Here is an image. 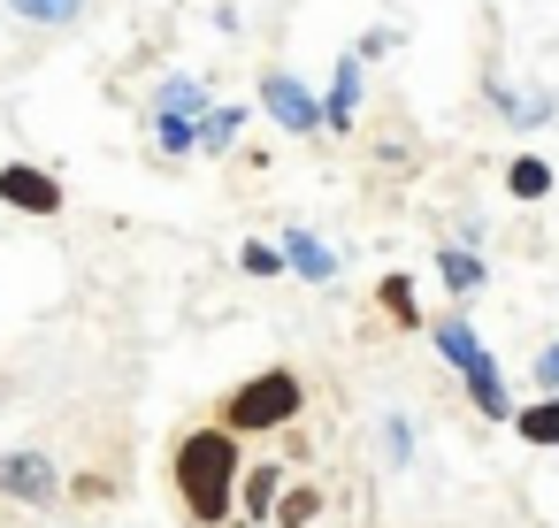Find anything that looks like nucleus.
<instances>
[{"label": "nucleus", "instance_id": "obj_13", "mask_svg": "<svg viewBox=\"0 0 559 528\" xmlns=\"http://www.w3.org/2000/svg\"><path fill=\"white\" fill-rule=\"evenodd\" d=\"M238 139H246V100H215L200 116V154H238Z\"/></svg>", "mask_w": 559, "mask_h": 528}, {"label": "nucleus", "instance_id": "obj_14", "mask_svg": "<svg viewBox=\"0 0 559 528\" xmlns=\"http://www.w3.org/2000/svg\"><path fill=\"white\" fill-rule=\"evenodd\" d=\"M437 284H444L452 299H475V291L490 284V268H483V253H467V245H444V253H437Z\"/></svg>", "mask_w": 559, "mask_h": 528}, {"label": "nucleus", "instance_id": "obj_7", "mask_svg": "<svg viewBox=\"0 0 559 528\" xmlns=\"http://www.w3.org/2000/svg\"><path fill=\"white\" fill-rule=\"evenodd\" d=\"M207 108H215V85L192 77V70H169V77L154 85V100H146V123H154V116H185V123H200Z\"/></svg>", "mask_w": 559, "mask_h": 528}, {"label": "nucleus", "instance_id": "obj_2", "mask_svg": "<svg viewBox=\"0 0 559 528\" xmlns=\"http://www.w3.org/2000/svg\"><path fill=\"white\" fill-rule=\"evenodd\" d=\"M307 413V383L292 375V368H261V375H246L223 406H215V421L230 429V436H276V429H292Z\"/></svg>", "mask_w": 559, "mask_h": 528}, {"label": "nucleus", "instance_id": "obj_4", "mask_svg": "<svg viewBox=\"0 0 559 528\" xmlns=\"http://www.w3.org/2000/svg\"><path fill=\"white\" fill-rule=\"evenodd\" d=\"M0 497H16V505H55L62 497V467L55 452H0Z\"/></svg>", "mask_w": 559, "mask_h": 528}, {"label": "nucleus", "instance_id": "obj_3", "mask_svg": "<svg viewBox=\"0 0 559 528\" xmlns=\"http://www.w3.org/2000/svg\"><path fill=\"white\" fill-rule=\"evenodd\" d=\"M261 108H269V123H276L284 139H330L322 100H314L292 70H261Z\"/></svg>", "mask_w": 559, "mask_h": 528}, {"label": "nucleus", "instance_id": "obj_6", "mask_svg": "<svg viewBox=\"0 0 559 528\" xmlns=\"http://www.w3.org/2000/svg\"><path fill=\"white\" fill-rule=\"evenodd\" d=\"M0 207H16V215H62V184L32 161H9L0 169Z\"/></svg>", "mask_w": 559, "mask_h": 528}, {"label": "nucleus", "instance_id": "obj_17", "mask_svg": "<svg viewBox=\"0 0 559 528\" xmlns=\"http://www.w3.org/2000/svg\"><path fill=\"white\" fill-rule=\"evenodd\" d=\"M314 520H322V482H292L269 528H314Z\"/></svg>", "mask_w": 559, "mask_h": 528}, {"label": "nucleus", "instance_id": "obj_21", "mask_svg": "<svg viewBox=\"0 0 559 528\" xmlns=\"http://www.w3.org/2000/svg\"><path fill=\"white\" fill-rule=\"evenodd\" d=\"M154 146H162L169 161H185V154H200V123H185V116H154Z\"/></svg>", "mask_w": 559, "mask_h": 528}, {"label": "nucleus", "instance_id": "obj_5", "mask_svg": "<svg viewBox=\"0 0 559 528\" xmlns=\"http://www.w3.org/2000/svg\"><path fill=\"white\" fill-rule=\"evenodd\" d=\"M284 490H292V467H284V459H253V467H246V482H238V520L269 528V520H276V505H284Z\"/></svg>", "mask_w": 559, "mask_h": 528}, {"label": "nucleus", "instance_id": "obj_20", "mask_svg": "<svg viewBox=\"0 0 559 528\" xmlns=\"http://www.w3.org/2000/svg\"><path fill=\"white\" fill-rule=\"evenodd\" d=\"M238 268H246L253 284H276V276H292V268H284V245H269V238H246V245H238Z\"/></svg>", "mask_w": 559, "mask_h": 528}, {"label": "nucleus", "instance_id": "obj_23", "mask_svg": "<svg viewBox=\"0 0 559 528\" xmlns=\"http://www.w3.org/2000/svg\"><path fill=\"white\" fill-rule=\"evenodd\" d=\"M551 391H559V337L536 345V398H551Z\"/></svg>", "mask_w": 559, "mask_h": 528}, {"label": "nucleus", "instance_id": "obj_9", "mask_svg": "<svg viewBox=\"0 0 559 528\" xmlns=\"http://www.w3.org/2000/svg\"><path fill=\"white\" fill-rule=\"evenodd\" d=\"M360 70H368V62L345 47V55H337V77H330V93H322V123H330V139H345L353 116H360Z\"/></svg>", "mask_w": 559, "mask_h": 528}, {"label": "nucleus", "instance_id": "obj_22", "mask_svg": "<svg viewBox=\"0 0 559 528\" xmlns=\"http://www.w3.org/2000/svg\"><path fill=\"white\" fill-rule=\"evenodd\" d=\"M383 459L391 467H414V421L406 413H383Z\"/></svg>", "mask_w": 559, "mask_h": 528}, {"label": "nucleus", "instance_id": "obj_10", "mask_svg": "<svg viewBox=\"0 0 559 528\" xmlns=\"http://www.w3.org/2000/svg\"><path fill=\"white\" fill-rule=\"evenodd\" d=\"M429 345H437V352H444V360H452L460 375L490 360V352H483V329H475L467 314H444V322H429Z\"/></svg>", "mask_w": 559, "mask_h": 528}, {"label": "nucleus", "instance_id": "obj_24", "mask_svg": "<svg viewBox=\"0 0 559 528\" xmlns=\"http://www.w3.org/2000/svg\"><path fill=\"white\" fill-rule=\"evenodd\" d=\"M238 528H253V520H238Z\"/></svg>", "mask_w": 559, "mask_h": 528}, {"label": "nucleus", "instance_id": "obj_16", "mask_svg": "<svg viewBox=\"0 0 559 528\" xmlns=\"http://www.w3.org/2000/svg\"><path fill=\"white\" fill-rule=\"evenodd\" d=\"M506 192L513 200H551V161L544 154H513L506 161Z\"/></svg>", "mask_w": 559, "mask_h": 528}, {"label": "nucleus", "instance_id": "obj_12", "mask_svg": "<svg viewBox=\"0 0 559 528\" xmlns=\"http://www.w3.org/2000/svg\"><path fill=\"white\" fill-rule=\"evenodd\" d=\"M483 93H490V108H498L513 131H536V123H551V108H559L551 93H513V85H498V77H490Z\"/></svg>", "mask_w": 559, "mask_h": 528}, {"label": "nucleus", "instance_id": "obj_15", "mask_svg": "<svg viewBox=\"0 0 559 528\" xmlns=\"http://www.w3.org/2000/svg\"><path fill=\"white\" fill-rule=\"evenodd\" d=\"M513 436L536 444V452H559V391L536 398V406H521V413H513Z\"/></svg>", "mask_w": 559, "mask_h": 528}, {"label": "nucleus", "instance_id": "obj_19", "mask_svg": "<svg viewBox=\"0 0 559 528\" xmlns=\"http://www.w3.org/2000/svg\"><path fill=\"white\" fill-rule=\"evenodd\" d=\"M376 307H383V314H391L399 329H421V307H414V284H406V268L376 284Z\"/></svg>", "mask_w": 559, "mask_h": 528}, {"label": "nucleus", "instance_id": "obj_11", "mask_svg": "<svg viewBox=\"0 0 559 528\" xmlns=\"http://www.w3.org/2000/svg\"><path fill=\"white\" fill-rule=\"evenodd\" d=\"M460 383H467V398H475V413H483V421H513V413H521V406H513V391H506V368H498V360L467 368Z\"/></svg>", "mask_w": 559, "mask_h": 528}, {"label": "nucleus", "instance_id": "obj_1", "mask_svg": "<svg viewBox=\"0 0 559 528\" xmlns=\"http://www.w3.org/2000/svg\"><path fill=\"white\" fill-rule=\"evenodd\" d=\"M169 482H177V505L192 513V528H230V505H238V482H246L238 436L223 421L185 429L177 452H169Z\"/></svg>", "mask_w": 559, "mask_h": 528}, {"label": "nucleus", "instance_id": "obj_8", "mask_svg": "<svg viewBox=\"0 0 559 528\" xmlns=\"http://www.w3.org/2000/svg\"><path fill=\"white\" fill-rule=\"evenodd\" d=\"M276 245H284V268H292L299 284H337V245H330V238H314V230L292 223Z\"/></svg>", "mask_w": 559, "mask_h": 528}, {"label": "nucleus", "instance_id": "obj_18", "mask_svg": "<svg viewBox=\"0 0 559 528\" xmlns=\"http://www.w3.org/2000/svg\"><path fill=\"white\" fill-rule=\"evenodd\" d=\"M9 9H16L24 24H39V32H70V24L85 16V0H9Z\"/></svg>", "mask_w": 559, "mask_h": 528}]
</instances>
